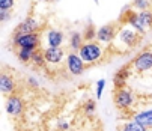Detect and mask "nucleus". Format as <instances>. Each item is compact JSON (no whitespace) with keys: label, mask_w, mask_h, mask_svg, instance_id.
Segmentation results:
<instances>
[{"label":"nucleus","mask_w":152,"mask_h":131,"mask_svg":"<svg viewBox=\"0 0 152 131\" xmlns=\"http://www.w3.org/2000/svg\"><path fill=\"white\" fill-rule=\"evenodd\" d=\"M121 24H126L133 27L139 35L145 36L149 30H152V9L148 11H125L121 17Z\"/></svg>","instance_id":"obj_1"},{"label":"nucleus","mask_w":152,"mask_h":131,"mask_svg":"<svg viewBox=\"0 0 152 131\" xmlns=\"http://www.w3.org/2000/svg\"><path fill=\"white\" fill-rule=\"evenodd\" d=\"M142 35H139L133 27H129L126 24H121L119 26V30H118V35L112 44L110 50H113L115 53H126L129 50L136 48L140 41H142Z\"/></svg>","instance_id":"obj_2"},{"label":"nucleus","mask_w":152,"mask_h":131,"mask_svg":"<svg viewBox=\"0 0 152 131\" xmlns=\"http://www.w3.org/2000/svg\"><path fill=\"white\" fill-rule=\"evenodd\" d=\"M107 50L108 48L101 45L98 41H88V42L83 44L81 48L77 53L83 59V62L86 63V67H92V65H95V63H99L105 57Z\"/></svg>","instance_id":"obj_3"},{"label":"nucleus","mask_w":152,"mask_h":131,"mask_svg":"<svg viewBox=\"0 0 152 131\" xmlns=\"http://www.w3.org/2000/svg\"><path fill=\"white\" fill-rule=\"evenodd\" d=\"M113 101H115V105L119 108V110L131 112L137 105V95L131 87H128L126 84H121V86L115 87Z\"/></svg>","instance_id":"obj_4"},{"label":"nucleus","mask_w":152,"mask_h":131,"mask_svg":"<svg viewBox=\"0 0 152 131\" xmlns=\"http://www.w3.org/2000/svg\"><path fill=\"white\" fill-rule=\"evenodd\" d=\"M65 41H66V36L60 29L56 27H45L41 32V48H56V47H62Z\"/></svg>","instance_id":"obj_5"},{"label":"nucleus","mask_w":152,"mask_h":131,"mask_svg":"<svg viewBox=\"0 0 152 131\" xmlns=\"http://www.w3.org/2000/svg\"><path fill=\"white\" fill-rule=\"evenodd\" d=\"M12 45H14V50L17 48L39 50L41 33H12Z\"/></svg>","instance_id":"obj_6"},{"label":"nucleus","mask_w":152,"mask_h":131,"mask_svg":"<svg viewBox=\"0 0 152 131\" xmlns=\"http://www.w3.org/2000/svg\"><path fill=\"white\" fill-rule=\"evenodd\" d=\"M131 68V72L136 74H145L152 70V48L142 50L128 65Z\"/></svg>","instance_id":"obj_7"},{"label":"nucleus","mask_w":152,"mask_h":131,"mask_svg":"<svg viewBox=\"0 0 152 131\" xmlns=\"http://www.w3.org/2000/svg\"><path fill=\"white\" fill-rule=\"evenodd\" d=\"M119 26L118 23H108V24H104L101 26L99 29H96V36H95V41H98L101 45H104L105 48L110 50L112 44L118 35V30H119Z\"/></svg>","instance_id":"obj_8"},{"label":"nucleus","mask_w":152,"mask_h":131,"mask_svg":"<svg viewBox=\"0 0 152 131\" xmlns=\"http://www.w3.org/2000/svg\"><path fill=\"white\" fill-rule=\"evenodd\" d=\"M86 63L83 62V59L78 56L77 51H69L65 59V70L68 71V74L71 77H78L86 71Z\"/></svg>","instance_id":"obj_9"},{"label":"nucleus","mask_w":152,"mask_h":131,"mask_svg":"<svg viewBox=\"0 0 152 131\" xmlns=\"http://www.w3.org/2000/svg\"><path fill=\"white\" fill-rule=\"evenodd\" d=\"M66 51L63 47H56V48H45L44 50V56H45V62H47V68L56 70L62 65H65V59H66Z\"/></svg>","instance_id":"obj_10"},{"label":"nucleus","mask_w":152,"mask_h":131,"mask_svg":"<svg viewBox=\"0 0 152 131\" xmlns=\"http://www.w3.org/2000/svg\"><path fill=\"white\" fill-rule=\"evenodd\" d=\"M44 29H45L44 23H41L36 17L29 15L27 18H24L21 21V23H18L14 33H41Z\"/></svg>","instance_id":"obj_11"},{"label":"nucleus","mask_w":152,"mask_h":131,"mask_svg":"<svg viewBox=\"0 0 152 131\" xmlns=\"http://www.w3.org/2000/svg\"><path fill=\"white\" fill-rule=\"evenodd\" d=\"M6 113L11 118H20L21 115L24 113V108H26V102L23 100V97H20L18 94L9 95L6 97Z\"/></svg>","instance_id":"obj_12"},{"label":"nucleus","mask_w":152,"mask_h":131,"mask_svg":"<svg viewBox=\"0 0 152 131\" xmlns=\"http://www.w3.org/2000/svg\"><path fill=\"white\" fill-rule=\"evenodd\" d=\"M0 91L5 97H9V95H14V94H18V83L15 80V77L12 74H9L8 71H2L0 74Z\"/></svg>","instance_id":"obj_13"},{"label":"nucleus","mask_w":152,"mask_h":131,"mask_svg":"<svg viewBox=\"0 0 152 131\" xmlns=\"http://www.w3.org/2000/svg\"><path fill=\"white\" fill-rule=\"evenodd\" d=\"M131 119L139 122L140 125H143L145 128L151 130L152 128V108H148V110H140L131 115Z\"/></svg>","instance_id":"obj_14"},{"label":"nucleus","mask_w":152,"mask_h":131,"mask_svg":"<svg viewBox=\"0 0 152 131\" xmlns=\"http://www.w3.org/2000/svg\"><path fill=\"white\" fill-rule=\"evenodd\" d=\"M84 44V36L80 32H71L68 36V48L71 51H78Z\"/></svg>","instance_id":"obj_15"},{"label":"nucleus","mask_w":152,"mask_h":131,"mask_svg":"<svg viewBox=\"0 0 152 131\" xmlns=\"http://www.w3.org/2000/svg\"><path fill=\"white\" fill-rule=\"evenodd\" d=\"M30 65L33 68H38V70H44L47 68V62H45V56H44V50L39 48L33 53V57L30 60Z\"/></svg>","instance_id":"obj_16"},{"label":"nucleus","mask_w":152,"mask_h":131,"mask_svg":"<svg viewBox=\"0 0 152 131\" xmlns=\"http://www.w3.org/2000/svg\"><path fill=\"white\" fill-rule=\"evenodd\" d=\"M36 50H29V48H17L15 50V56L17 59L21 62V63H30L32 57H33V53Z\"/></svg>","instance_id":"obj_17"},{"label":"nucleus","mask_w":152,"mask_h":131,"mask_svg":"<svg viewBox=\"0 0 152 131\" xmlns=\"http://www.w3.org/2000/svg\"><path fill=\"white\" fill-rule=\"evenodd\" d=\"M119 131H149V130L145 128L143 125H140L139 122H136V121H133V119H129V121H126V122L119 128Z\"/></svg>","instance_id":"obj_18"},{"label":"nucleus","mask_w":152,"mask_h":131,"mask_svg":"<svg viewBox=\"0 0 152 131\" xmlns=\"http://www.w3.org/2000/svg\"><path fill=\"white\" fill-rule=\"evenodd\" d=\"M131 8L134 11L140 12V11L152 9V5H151V0H133V2H131Z\"/></svg>","instance_id":"obj_19"},{"label":"nucleus","mask_w":152,"mask_h":131,"mask_svg":"<svg viewBox=\"0 0 152 131\" xmlns=\"http://www.w3.org/2000/svg\"><path fill=\"white\" fill-rule=\"evenodd\" d=\"M83 36H84V42H88V41H95L96 29L94 27V24H88V27H86L84 32H83Z\"/></svg>","instance_id":"obj_20"},{"label":"nucleus","mask_w":152,"mask_h":131,"mask_svg":"<svg viewBox=\"0 0 152 131\" xmlns=\"http://www.w3.org/2000/svg\"><path fill=\"white\" fill-rule=\"evenodd\" d=\"M96 110V107H95V101L94 100H88L84 102V113L88 115V116H92Z\"/></svg>","instance_id":"obj_21"},{"label":"nucleus","mask_w":152,"mask_h":131,"mask_svg":"<svg viewBox=\"0 0 152 131\" xmlns=\"http://www.w3.org/2000/svg\"><path fill=\"white\" fill-rule=\"evenodd\" d=\"M15 5V0H0V11H11Z\"/></svg>","instance_id":"obj_22"},{"label":"nucleus","mask_w":152,"mask_h":131,"mask_svg":"<svg viewBox=\"0 0 152 131\" xmlns=\"http://www.w3.org/2000/svg\"><path fill=\"white\" fill-rule=\"evenodd\" d=\"M104 87H105V80H104V78H99V80L96 81V100H101Z\"/></svg>","instance_id":"obj_23"},{"label":"nucleus","mask_w":152,"mask_h":131,"mask_svg":"<svg viewBox=\"0 0 152 131\" xmlns=\"http://www.w3.org/2000/svg\"><path fill=\"white\" fill-rule=\"evenodd\" d=\"M26 83H27V86L32 87V89H38V87H39V81H38V78L33 77V75H29V77L26 78Z\"/></svg>","instance_id":"obj_24"},{"label":"nucleus","mask_w":152,"mask_h":131,"mask_svg":"<svg viewBox=\"0 0 152 131\" xmlns=\"http://www.w3.org/2000/svg\"><path fill=\"white\" fill-rule=\"evenodd\" d=\"M9 17H11V11H0V23L8 21Z\"/></svg>","instance_id":"obj_25"},{"label":"nucleus","mask_w":152,"mask_h":131,"mask_svg":"<svg viewBox=\"0 0 152 131\" xmlns=\"http://www.w3.org/2000/svg\"><path fill=\"white\" fill-rule=\"evenodd\" d=\"M59 128H60L62 131H66V130L69 128V125H68V122H63V121H62V122H59Z\"/></svg>","instance_id":"obj_26"},{"label":"nucleus","mask_w":152,"mask_h":131,"mask_svg":"<svg viewBox=\"0 0 152 131\" xmlns=\"http://www.w3.org/2000/svg\"><path fill=\"white\" fill-rule=\"evenodd\" d=\"M35 2H41V3H51L54 0H35Z\"/></svg>","instance_id":"obj_27"},{"label":"nucleus","mask_w":152,"mask_h":131,"mask_svg":"<svg viewBox=\"0 0 152 131\" xmlns=\"http://www.w3.org/2000/svg\"><path fill=\"white\" fill-rule=\"evenodd\" d=\"M151 5H152V0H151Z\"/></svg>","instance_id":"obj_28"}]
</instances>
